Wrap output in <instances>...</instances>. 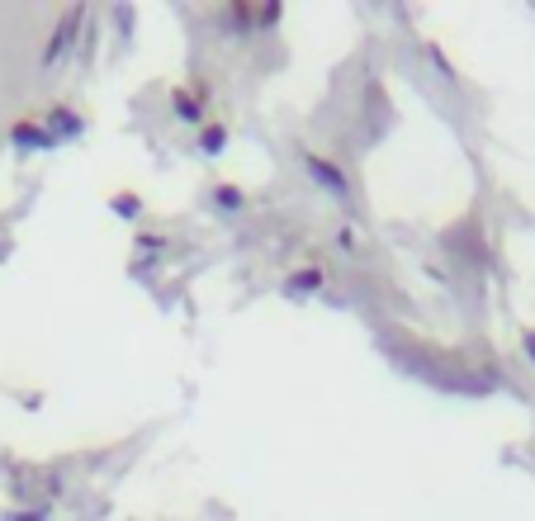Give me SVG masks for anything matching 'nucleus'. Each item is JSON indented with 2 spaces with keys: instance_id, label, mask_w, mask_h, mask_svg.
I'll return each mask as SVG.
<instances>
[{
  "instance_id": "nucleus-1",
  "label": "nucleus",
  "mask_w": 535,
  "mask_h": 521,
  "mask_svg": "<svg viewBox=\"0 0 535 521\" xmlns=\"http://www.w3.org/2000/svg\"><path fill=\"white\" fill-rule=\"evenodd\" d=\"M304 171H308V176H313V180H318V185H327V190H332V195H337V199H346V195H351V185H346V176H341V171H337V166H332V162H322V157H313V152H308V157H304Z\"/></svg>"
},
{
  "instance_id": "nucleus-2",
  "label": "nucleus",
  "mask_w": 535,
  "mask_h": 521,
  "mask_svg": "<svg viewBox=\"0 0 535 521\" xmlns=\"http://www.w3.org/2000/svg\"><path fill=\"white\" fill-rule=\"evenodd\" d=\"M10 143H15L19 152H43V147H57V138L48 133V128H38V124H29V119H24V124L10 128Z\"/></svg>"
},
{
  "instance_id": "nucleus-3",
  "label": "nucleus",
  "mask_w": 535,
  "mask_h": 521,
  "mask_svg": "<svg viewBox=\"0 0 535 521\" xmlns=\"http://www.w3.org/2000/svg\"><path fill=\"white\" fill-rule=\"evenodd\" d=\"M76 24H81V10H72V15H62V24H57V34H53V43H48V48H43V67H53L57 57L67 53V43H72Z\"/></svg>"
},
{
  "instance_id": "nucleus-4",
  "label": "nucleus",
  "mask_w": 535,
  "mask_h": 521,
  "mask_svg": "<svg viewBox=\"0 0 535 521\" xmlns=\"http://www.w3.org/2000/svg\"><path fill=\"white\" fill-rule=\"evenodd\" d=\"M48 124H53V138L57 143H62V138H76V133H81V119H76L72 109H53V114H48Z\"/></svg>"
},
{
  "instance_id": "nucleus-5",
  "label": "nucleus",
  "mask_w": 535,
  "mask_h": 521,
  "mask_svg": "<svg viewBox=\"0 0 535 521\" xmlns=\"http://www.w3.org/2000/svg\"><path fill=\"white\" fill-rule=\"evenodd\" d=\"M313 289H322V270L318 266H313V270H299V275H289L285 294H313Z\"/></svg>"
},
{
  "instance_id": "nucleus-6",
  "label": "nucleus",
  "mask_w": 535,
  "mask_h": 521,
  "mask_svg": "<svg viewBox=\"0 0 535 521\" xmlns=\"http://www.w3.org/2000/svg\"><path fill=\"white\" fill-rule=\"evenodd\" d=\"M171 105H176V114L185 119V124H204V109H199V100H190V90H176Z\"/></svg>"
},
{
  "instance_id": "nucleus-7",
  "label": "nucleus",
  "mask_w": 535,
  "mask_h": 521,
  "mask_svg": "<svg viewBox=\"0 0 535 521\" xmlns=\"http://www.w3.org/2000/svg\"><path fill=\"white\" fill-rule=\"evenodd\" d=\"M223 143H228V128H223V124H209L204 133H199V147H204L209 157H214V152H218Z\"/></svg>"
},
{
  "instance_id": "nucleus-8",
  "label": "nucleus",
  "mask_w": 535,
  "mask_h": 521,
  "mask_svg": "<svg viewBox=\"0 0 535 521\" xmlns=\"http://www.w3.org/2000/svg\"><path fill=\"white\" fill-rule=\"evenodd\" d=\"M214 199H218V204H223V209H242V204H247L237 185H218V190H214Z\"/></svg>"
},
{
  "instance_id": "nucleus-9",
  "label": "nucleus",
  "mask_w": 535,
  "mask_h": 521,
  "mask_svg": "<svg viewBox=\"0 0 535 521\" xmlns=\"http://www.w3.org/2000/svg\"><path fill=\"white\" fill-rule=\"evenodd\" d=\"M114 214H119V218H138V214H143V204H138L133 195H119V199H114Z\"/></svg>"
},
{
  "instance_id": "nucleus-10",
  "label": "nucleus",
  "mask_w": 535,
  "mask_h": 521,
  "mask_svg": "<svg viewBox=\"0 0 535 521\" xmlns=\"http://www.w3.org/2000/svg\"><path fill=\"white\" fill-rule=\"evenodd\" d=\"M337 247H341V252H351V247H356V233H346V228H341V233H337Z\"/></svg>"
},
{
  "instance_id": "nucleus-11",
  "label": "nucleus",
  "mask_w": 535,
  "mask_h": 521,
  "mask_svg": "<svg viewBox=\"0 0 535 521\" xmlns=\"http://www.w3.org/2000/svg\"><path fill=\"white\" fill-rule=\"evenodd\" d=\"M526 356L535 360V332H531V337H526Z\"/></svg>"
}]
</instances>
